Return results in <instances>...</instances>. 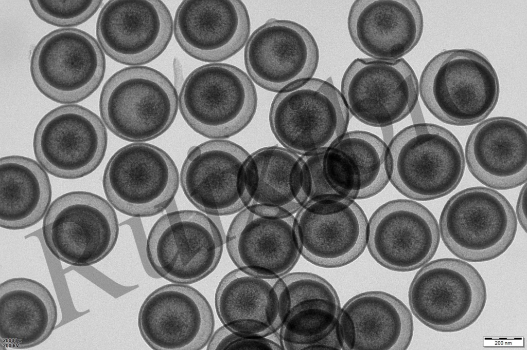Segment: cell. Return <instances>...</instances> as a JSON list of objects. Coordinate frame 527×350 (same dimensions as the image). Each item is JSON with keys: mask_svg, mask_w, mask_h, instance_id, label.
Here are the masks:
<instances>
[{"mask_svg": "<svg viewBox=\"0 0 527 350\" xmlns=\"http://www.w3.org/2000/svg\"><path fill=\"white\" fill-rule=\"evenodd\" d=\"M440 232L447 248L465 261L494 259L512 243L517 220L508 200L494 189L473 187L460 191L446 203Z\"/></svg>", "mask_w": 527, "mask_h": 350, "instance_id": "cell-6", "label": "cell"}, {"mask_svg": "<svg viewBox=\"0 0 527 350\" xmlns=\"http://www.w3.org/2000/svg\"><path fill=\"white\" fill-rule=\"evenodd\" d=\"M30 71L44 96L60 104L82 101L100 85L106 71L98 41L74 28H60L43 36L34 48Z\"/></svg>", "mask_w": 527, "mask_h": 350, "instance_id": "cell-10", "label": "cell"}, {"mask_svg": "<svg viewBox=\"0 0 527 350\" xmlns=\"http://www.w3.org/2000/svg\"><path fill=\"white\" fill-rule=\"evenodd\" d=\"M51 200L49 179L38 162L20 155L1 158V227L19 230L35 225L44 217Z\"/></svg>", "mask_w": 527, "mask_h": 350, "instance_id": "cell-30", "label": "cell"}, {"mask_svg": "<svg viewBox=\"0 0 527 350\" xmlns=\"http://www.w3.org/2000/svg\"><path fill=\"white\" fill-rule=\"evenodd\" d=\"M57 307L49 290L27 278L0 284L1 347L26 349L45 341L55 328Z\"/></svg>", "mask_w": 527, "mask_h": 350, "instance_id": "cell-29", "label": "cell"}, {"mask_svg": "<svg viewBox=\"0 0 527 350\" xmlns=\"http://www.w3.org/2000/svg\"><path fill=\"white\" fill-rule=\"evenodd\" d=\"M440 241L433 215L412 200L387 202L368 222V250L378 263L391 270L408 271L424 266L435 255Z\"/></svg>", "mask_w": 527, "mask_h": 350, "instance_id": "cell-16", "label": "cell"}, {"mask_svg": "<svg viewBox=\"0 0 527 350\" xmlns=\"http://www.w3.org/2000/svg\"><path fill=\"white\" fill-rule=\"evenodd\" d=\"M341 93L349 112L360 122L387 127L407 116L415 107L419 84L402 57L384 61L357 58L344 72Z\"/></svg>", "mask_w": 527, "mask_h": 350, "instance_id": "cell-13", "label": "cell"}, {"mask_svg": "<svg viewBox=\"0 0 527 350\" xmlns=\"http://www.w3.org/2000/svg\"><path fill=\"white\" fill-rule=\"evenodd\" d=\"M171 15L158 0H112L101 9L96 36L103 52L115 61L140 65L158 57L173 32Z\"/></svg>", "mask_w": 527, "mask_h": 350, "instance_id": "cell-18", "label": "cell"}, {"mask_svg": "<svg viewBox=\"0 0 527 350\" xmlns=\"http://www.w3.org/2000/svg\"><path fill=\"white\" fill-rule=\"evenodd\" d=\"M138 326L145 342L156 350H200L214 333L213 309L205 297L186 284L154 290L143 303Z\"/></svg>", "mask_w": 527, "mask_h": 350, "instance_id": "cell-17", "label": "cell"}, {"mask_svg": "<svg viewBox=\"0 0 527 350\" xmlns=\"http://www.w3.org/2000/svg\"><path fill=\"white\" fill-rule=\"evenodd\" d=\"M324 152L301 155L309 171L310 191L308 200L320 198H342L331 187L323 169Z\"/></svg>", "mask_w": 527, "mask_h": 350, "instance_id": "cell-33", "label": "cell"}, {"mask_svg": "<svg viewBox=\"0 0 527 350\" xmlns=\"http://www.w3.org/2000/svg\"><path fill=\"white\" fill-rule=\"evenodd\" d=\"M207 349L283 350L279 334L266 337L250 336L236 334L222 326L214 332Z\"/></svg>", "mask_w": 527, "mask_h": 350, "instance_id": "cell-32", "label": "cell"}, {"mask_svg": "<svg viewBox=\"0 0 527 350\" xmlns=\"http://www.w3.org/2000/svg\"><path fill=\"white\" fill-rule=\"evenodd\" d=\"M525 125L515 119H487L471 132L465 146L469 170L491 188L506 190L526 181Z\"/></svg>", "mask_w": 527, "mask_h": 350, "instance_id": "cell-27", "label": "cell"}, {"mask_svg": "<svg viewBox=\"0 0 527 350\" xmlns=\"http://www.w3.org/2000/svg\"><path fill=\"white\" fill-rule=\"evenodd\" d=\"M42 235L50 252L69 265L96 264L114 247L119 224L112 205L102 197L76 191L57 198L43 219Z\"/></svg>", "mask_w": 527, "mask_h": 350, "instance_id": "cell-7", "label": "cell"}, {"mask_svg": "<svg viewBox=\"0 0 527 350\" xmlns=\"http://www.w3.org/2000/svg\"><path fill=\"white\" fill-rule=\"evenodd\" d=\"M108 135L103 121L82 106L66 104L46 114L38 124L33 148L38 162L49 174L76 179L101 163Z\"/></svg>", "mask_w": 527, "mask_h": 350, "instance_id": "cell-12", "label": "cell"}, {"mask_svg": "<svg viewBox=\"0 0 527 350\" xmlns=\"http://www.w3.org/2000/svg\"><path fill=\"white\" fill-rule=\"evenodd\" d=\"M310 191L307 166L297 153L270 146L250 154L243 174L245 208L267 215H293L307 201Z\"/></svg>", "mask_w": 527, "mask_h": 350, "instance_id": "cell-23", "label": "cell"}, {"mask_svg": "<svg viewBox=\"0 0 527 350\" xmlns=\"http://www.w3.org/2000/svg\"><path fill=\"white\" fill-rule=\"evenodd\" d=\"M288 303L281 277L251 274L238 268L225 275L215 296L223 326L240 335L266 337L279 330Z\"/></svg>", "mask_w": 527, "mask_h": 350, "instance_id": "cell-24", "label": "cell"}, {"mask_svg": "<svg viewBox=\"0 0 527 350\" xmlns=\"http://www.w3.org/2000/svg\"><path fill=\"white\" fill-rule=\"evenodd\" d=\"M336 332L342 349H406L413 334L412 316L400 300L371 291L349 300L340 309Z\"/></svg>", "mask_w": 527, "mask_h": 350, "instance_id": "cell-26", "label": "cell"}, {"mask_svg": "<svg viewBox=\"0 0 527 350\" xmlns=\"http://www.w3.org/2000/svg\"><path fill=\"white\" fill-rule=\"evenodd\" d=\"M244 60L254 82L266 90L279 92L312 78L318 66L319 50L305 27L272 18L248 38Z\"/></svg>", "mask_w": 527, "mask_h": 350, "instance_id": "cell-15", "label": "cell"}, {"mask_svg": "<svg viewBox=\"0 0 527 350\" xmlns=\"http://www.w3.org/2000/svg\"><path fill=\"white\" fill-rule=\"evenodd\" d=\"M281 278L288 295L279 333L283 349H341L336 332L340 303L331 285L310 273Z\"/></svg>", "mask_w": 527, "mask_h": 350, "instance_id": "cell-22", "label": "cell"}, {"mask_svg": "<svg viewBox=\"0 0 527 350\" xmlns=\"http://www.w3.org/2000/svg\"><path fill=\"white\" fill-rule=\"evenodd\" d=\"M180 182L171 157L152 144L135 143L118 150L104 169L102 186L108 202L117 210L136 218L165 210Z\"/></svg>", "mask_w": 527, "mask_h": 350, "instance_id": "cell-11", "label": "cell"}, {"mask_svg": "<svg viewBox=\"0 0 527 350\" xmlns=\"http://www.w3.org/2000/svg\"><path fill=\"white\" fill-rule=\"evenodd\" d=\"M295 218L301 255L317 266L346 265L358 258L367 245L368 221L352 199H310Z\"/></svg>", "mask_w": 527, "mask_h": 350, "instance_id": "cell-14", "label": "cell"}, {"mask_svg": "<svg viewBox=\"0 0 527 350\" xmlns=\"http://www.w3.org/2000/svg\"><path fill=\"white\" fill-rule=\"evenodd\" d=\"M323 169L328 182L340 196L370 198L390 181L388 146L369 132H345L325 152Z\"/></svg>", "mask_w": 527, "mask_h": 350, "instance_id": "cell-28", "label": "cell"}, {"mask_svg": "<svg viewBox=\"0 0 527 350\" xmlns=\"http://www.w3.org/2000/svg\"><path fill=\"white\" fill-rule=\"evenodd\" d=\"M225 243L238 269L260 276L282 277L301 255L293 215H267L244 208L232 221Z\"/></svg>", "mask_w": 527, "mask_h": 350, "instance_id": "cell-20", "label": "cell"}, {"mask_svg": "<svg viewBox=\"0 0 527 350\" xmlns=\"http://www.w3.org/2000/svg\"><path fill=\"white\" fill-rule=\"evenodd\" d=\"M37 16L44 22L64 28L85 22L97 12L102 1H30Z\"/></svg>", "mask_w": 527, "mask_h": 350, "instance_id": "cell-31", "label": "cell"}, {"mask_svg": "<svg viewBox=\"0 0 527 350\" xmlns=\"http://www.w3.org/2000/svg\"><path fill=\"white\" fill-rule=\"evenodd\" d=\"M525 190L526 185L523 187L519 196L516 207V214L520 224L526 231V219L525 216Z\"/></svg>", "mask_w": 527, "mask_h": 350, "instance_id": "cell-34", "label": "cell"}, {"mask_svg": "<svg viewBox=\"0 0 527 350\" xmlns=\"http://www.w3.org/2000/svg\"><path fill=\"white\" fill-rule=\"evenodd\" d=\"M249 155L239 145L221 139L191 147L180 178L187 199L202 212L213 216L230 215L243 209L244 169Z\"/></svg>", "mask_w": 527, "mask_h": 350, "instance_id": "cell-19", "label": "cell"}, {"mask_svg": "<svg viewBox=\"0 0 527 350\" xmlns=\"http://www.w3.org/2000/svg\"><path fill=\"white\" fill-rule=\"evenodd\" d=\"M173 32L187 54L205 62H219L247 43L250 20L241 1L186 0L176 11Z\"/></svg>", "mask_w": 527, "mask_h": 350, "instance_id": "cell-21", "label": "cell"}, {"mask_svg": "<svg viewBox=\"0 0 527 350\" xmlns=\"http://www.w3.org/2000/svg\"><path fill=\"white\" fill-rule=\"evenodd\" d=\"M419 93L436 118L450 125L465 126L485 119L499 95L497 73L488 60L472 49L442 51L425 66Z\"/></svg>", "mask_w": 527, "mask_h": 350, "instance_id": "cell-1", "label": "cell"}, {"mask_svg": "<svg viewBox=\"0 0 527 350\" xmlns=\"http://www.w3.org/2000/svg\"><path fill=\"white\" fill-rule=\"evenodd\" d=\"M179 98L174 86L159 71L143 66L124 68L104 84L99 107L104 124L130 142L153 140L173 122Z\"/></svg>", "mask_w": 527, "mask_h": 350, "instance_id": "cell-3", "label": "cell"}, {"mask_svg": "<svg viewBox=\"0 0 527 350\" xmlns=\"http://www.w3.org/2000/svg\"><path fill=\"white\" fill-rule=\"evenodd\" d=\"M223 244L221 231L207 215L181 210L165 214L154 224L147 239L146 255L159 276L187 285L215 269Z\"/></svg>", "mask_w": 527, "mask_h": 350, "instance_id": "cell-9", "label": "cell"}, {"mask_svg": "<svg viewBox=\"0 0 527 350\" xmlns=\"http://www.w3.org/2000/svg\"><path fill=\"white\" fill-rule=\"evenodd\" d=\"M487 299L485 282L471 264L455 258L427 263L414 277L409 302L414 315L440 332L462 330L482 313Z\"/></svg>", "mask_w": 527, "mask_h": 350, "instance_id": "cell-8", "label": "cell"}, {"mask_svg": "<svg viewBox=\"0 0 527 350\" xmlns=\"http://www.w3.org/2000/svg\"><path fill=\"white\" fill-rule=\"evenodd\" d=\"M179 105L187 124L210 139L241 131L256 110L257 96L250 76L228 64L212 63L192 71L181 87Z\"/></svg>", "mask_w": 527, "mask_h": 350, "instance_id": "cell-5", "label": "cell"}, {"mask_svg": "<svg viewBox=\"0 0 527 350\" xmlns=\"http://www.w3.org/2000/svg\"><path fill=\"white\" fill-rule=\"evenodd\" d=\"M347 28L355 45L375 59H399L419 42L423 15L414 0H357L347 17Z\"/></svg>", "mask_w": 527, "mask_h": 350, "instance_id": "cell-25", "label": "cell"}, {"mask_svg": "<svg viewBox=\"0 0 527 350\" xmlns=\"http://www.w3.org/2000/svg\"><path fill=\"white\" fill-rule=\"evenodd\" d=\"M349 111L341 92L331 83L312 77L279 92L269 122L278 142L301 155L325 152L345 133Z\"/></svg>", "mask_w": 527, "mask_h": 350, "instance_id": "cell-4", "label": "cell"}, {"mask_svg": "<svg viewBox=\"0 0 527 350\" xmlns=\"http://www.w3.org/2000/svg\"><path fill=\"white\" fill-rule=\"evenodd\" d=\"M390 181L411 199L428 201L452 191L460 183L465 159L457 138L431 123L409 126L389 146Z\"/></svg>", "mask_w": 527, "mask_h": 350, "instance_id": "cell-2", "label": "cell"}]
</instances>
